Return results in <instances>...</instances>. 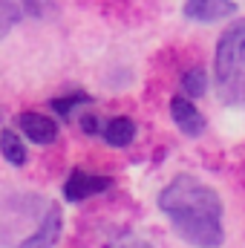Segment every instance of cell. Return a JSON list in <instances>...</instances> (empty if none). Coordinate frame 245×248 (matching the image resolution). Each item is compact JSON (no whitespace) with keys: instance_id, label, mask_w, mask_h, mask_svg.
Returning <instances> with one entry per match:
<instances>
[{"instance_id":"cell-4","label":"cell","mask_w":245,"mask_h":248,"mask_svg":"<svg viewBox=\"0 0 245 248\" xmlns=\"http://www.w3.org/2000/svg\"><path fill=\"white\" fill-rule=\"evenodd\" d=\"M237 3L234 0H184V15L199 20V23H214L228 15H234Z\"/></svg>"},{"instance_id":"cell-1","label":"cell","mask_w":245,"mask_h":248,"mask_svg":"<svg viewBox=\"0 0 245 248\" xmlns=\"http://www.w3.org/2000/svg\"><path fill=\"white\" fill-rule=\"evenodd\" d=\"M162 214L173 222L176 234L196 248H219L225 240L222 202L214 187L193 176H176L159 193Z\"/></svg>"},{"instance_id":"cell-9","label":"cell","mask_w":245,"mask_h":248,"mask_svg":"<svg viewBox=\"0 0 245 248\" xmlns=\"http://www.w3.org/2000/svg\"><path fill=\"white\" fill-rule=\"evenodd\" d=\"M104 139H107V144H113V147H127V144L136 139V124L130 122L127 116L110 119V122L104 124Z\"/></svg>"},{"instance_id":"cell-2","label":"cell","mask_w":245,"mask_h":248,"mask_svg":"<svg viewBox=\"0 0 245 248\" xmlns=\"http://www.w3.org/2000/svg\"><path fill=\"white\" fill-rule=\"evenodd\" d=\"M216 93L225 104H245V17L231 23L216 44Z\"/></svg>"},{"instance_id":"cell-10","label":"cell","mask_w":245,"mask_h":248,"mask_svg":"<svg viewBox=\"0 0 245 248\" xmlns=\"http://www.w3.org/2000/svg\"><path fill=\"white\" fill-rule=\"evenodd\" d=\"M0 153L12 162V165H26V147H23V141L17 139V133H12V130H0Z\"/></svg>"},{"instance_id":"cell-8","label":"cell","mask_w":245,"mask_h":248,"mask_svg":"<svg viewBox=\"0 0 245 248\" xmlns=\"http://www.w3.org/2000/svg\"><path fill=\"white\" fill-rule=\"evenodd\" d=\"M0 9L9 17H46L55 12V0H0Z\"/></svg>"},{"instance_id":"cell-6","label":"cell","mask_w":245,"mask_h":248,"mask_svg":"<svg viewBox=\"0 0 245 248\" xmlns=\"http://www.w3.org/2000/svg\"><path fill=\"white\" fill-rule=\"evenodd\" d=\"M61 237V211L49 208V214L44 217V222L38 225V231L32 237H26L17 248H52Z\"/></svg>"},{"instance_id":"cell-7","label":"cell","mask_w":245,"mask_h":248,"mask_svg":"<svg viewBox=\"0 0 245 248\" xmlns=\"http://www.w3.org/2000/svg\"><path fill=\"white\" fill-rule=\"evenodd\" d=\"M170 116H173V122L179 124V130L187 133V136H199L205 130V116L193 107V101H184L182 95L170 101Z\"/></svg>"},{"instance_id":"cell-3","label":"cell","mask_w":245,"mask_h":248,"mask_svg":"<svg viewBox=\"0 0 245 248\" xmlns=\"http://www.w3.org/2000/svg\"><path fill=\"white\" fill-rule=\"evenodd\" d=\"M113 187L110 176H95V173H87V170H72L69 179L63 182V196L69 202H81L87 196H95V193H104Z\"/></svg>"},{"instance_id":"cell-11","label":"cell","mask_w":245,"mask_h":248,"mask_svg":"<svg viewBox=\"0 0 245 248\" xmlns=\"http://www.w3.org/2000/svg\"><path fill=\"white\" fill-rule=\"evenodd\" d=\"M182 87H184V95L199 98V95L208 90V75L196 66V69H190V72H184L182 75Z\"/></svg>"},{"instance_id":"cell-14","label":"cell","mask_w":245,"mask_h":248,"mask_svg":"<svg viewBox=\"0 0 245 248\" xmlns=\"http://www.w3.org/2000/svg\"><path fill=\"white\" fill-rule=\"evenodd\" d=\"M81 127H84V133H98V122H95V119H90V116H87V119H81Z\"/></svg>"},{"instance_id":"cell-12","label":"cell","mask_w":245,"mask_h":248,"mask_svg":"<svg viewBox=\"0 0 245 248\" xmlns=\"http://www.w3.org/2000/svg\"><path fill=\"white\" fill-rule=\"evenodd\" d=\"M87 101H90V98L78 93V95H69V98H55V101H52V107H55L61 116H69V113H72L78 104H87Z\"/></svg>"},{"instance_id":"cell-5","label":"cell","mask_w":245,"mask_h":248,"mask_svg":"<svg viewBox=\"0 0 245 248\" xmlns=\"http://www.w3.org/2000/svg\"><path fill=\"white\" fill-rule=\"evenodd\" d=\"M17 124H20L23 136L35 144H52L55 136H58V124L52 119H46V116H41V113H23L17 119Z\"/></svg>"},{"instance_id":"cell-13","label":"cell","mask_w":245,"mask_h":248,"mask_svg":"<svg viewBox=\"0 0 245 248\" xmlns=\"http://www.w3.org/2000/svg\"><path fill=\"white\" fill-rule=\"evenodd\" d=\"M113 248H153V246L144 243V240H124V243H116Z\"/></svg>"}]
</instances>
